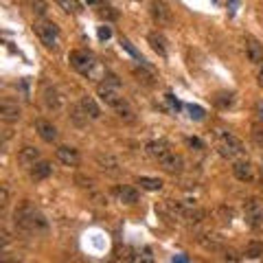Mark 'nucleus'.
Returning a JSON list of instances; mask_svg holds the SVG:
<instances>
[{
  "mask_svg": "<svg viewBox=\"0 0 263 263\" xmlns=\"http://www.w3.org/2000/svg\"><path fill=\"white\" fill-rule=\"evenodd\" d=\"M147 154H149L156 162L164 164L174 156V149H171V145L167 141H149L147 143Z\"/></svg>",
  "mask_w": 263,
  "mask_h": 263,
  "instance_id": "nucleus-6",
  "label": "nucleus"
},
{
  "mask_svg": "<svg viewBox=\"0 0 263 263\" xmlns=\"http://www.w3.org/2000/svg\"><path fill=\"white\" fill-rule=\"evenodd\" d=\"M162 169H164V171H169V174H176V171L182 169V158L174 154V156H171V158H169L167 162L162 164Z\"/></svg>",
  "mask_w": 263,
  "mask_h": 263,
  "instance_id": "nucleus-24",
  "label": "nucleus"
},
{
  "mask_svg": "<svg viewBox=\"0 0 263 263\" xmlns=\"http://www.w3.org/2000/svg\"><path fill=\"white\" fill-rule=\"evenodd\" d=\"M246 55H248V60L252 64H261L263 62V44L259 42V40L254 37H246Z\"/></svg>",
  "mask_w": 263,
  "mask_h": 263,
  "instance_id": "nucleus-10",
  "label": "nucleus"
},
{
  "mask_svg": "<svg viewBox=\"0 0 263 263\" xmlns=\"http://www.w3.org/2000/svg\"><path fill=\"white\" fill-rule=\"evenodd\" d=\"M254 110H257V117H259V121L263 123V101H257V103H254Z\"/></svg>",
  "mask_w": 263,
  "mask_h": 263,
  "instance_id": "nucleus-28",
  "label": "nucleus"
},
{
  "mask_svg": "<svg viewBox=\"0 0 263 263\" xmlns=\"http://www.w3.org/2000/svg\"><path fill=\"white\" fill-rule=\"evenodd\" d=\"M117 197H119V202L121 204H136L138 202V191L134 186H119L117 189Z\"/></svg>",
  "mask_w": 263,
  "mask_h": 263,
  "instance_id": "nucleus-19",
  "label": "nucleus"
},
{
  "mask_svg": "<svg viewBox=\"0 0 263 263\" xmlns=\"http://www.w3.org/2000/svg\"><path fill=\"white\" fill-rule=\"evenodd\" d=\"M44 103H46V108L53 110V112L62 110V95L57 92L55 88H46L44 90Z\"/></svg>",
  "mask_w": 263,
  "mask_h": 263,
  "instance_id": "nucleus-18",
  "label": "nucleus"
},
{
  "mask_svg": "<svg viewBox=\"0 0 263 263\" xmlns=\"http://www.w3.org/2000/svg\"><path fill=\"white\" fill-rule=\"evenodd\" d=\"M233 174H235L237 180H241V182H250L252 180V164H250V160H235Z\"/></svg>",
  "mask_w": 263,
  "mask_h": 263,
  "instance_id": "nucleus-16",
  "label": "nucleus"
},
{
  "mask_svg": "<svg viewBox=\"0 0 263 263\" xmlns=\"http://www.w3.org/2000/svg\"><path fill=\"white\" fill-rule=\"evenodd\" d=\"M29 5H31V9L35 15H46L48 13V5H46V0H29Z\"/></svg>",
  "mask_w": 263,
  "mask_h": 263,
  "instance_id": "nucleus-25",
  "label": "nucleus"
},
{
  "mask_svg": "<svg viewBox=\"0 0 263 263\" xmlns=\"http://www.w3.org/2000/svg\"><path fill=\"white\" fill-rule=\"evenodd\" d=\"M149 13H152L154 22H158V24H171V20H174L171 7L164 3V0H152L149 3Z\"/></svg>",
  "mask_w": 263,
  "mask_h": 263,
  "instance_id": "nucleus-7",
  "label": "nucleus"
},
{
  "mask_svg": "<svg viewBox=\"0 0 263 263\" xmlns=\"http://www.w3.org/2000/svg\"><path fill=\"white\" fill-rule=\"evenodd\" d=\"M40 160V149L33 145H24L22 149L18 152V162L22 164V167H33Z\"/></svg>",
  "mask_w": 263,
  "mask_h": 263,
  "instance_id": "nucleus-13",
  "label": "nucleus"
},
{
  "mask_svg": "<svg viewBox=\"0 0 263 263\" xmlns=\"http://www.w3.org/2000/svg\"><path fill=\"white\" fill-rule=\"evenodd\" d=\"M117 114H119V119H123V121H134L136 117H134V110H132V105L125 101V99H123V101L117 105Z\"/></svg>",
  "mask_w": 263,
  "mask_h": 263,
  "instance_id": "nucleus-22",
  "label": "nucleus"
},
{
  "mask_svg": "<svg viewBox=\"0 0 263 263\" xmlns=\"http://www.w3.org/2000/svg\"><path fill=\"white\" fill-rule=\"evenodd\" d=\"M51 174H53V167H51V162H46V160H37L33 167H29V176L33 182H42V180H46Z\"/></svg>",
  "mask_w": 263,
  "mask_h": 263,
  "instance_id": "nucleus-9",
  "label": "nucleus"
},
{
  "mask_svg": "<svg viewBox=\"0 0 263 263\" xmlns=\"http://www.w3.org/2000/svg\"><path fill=\"white\" fill-rule=\"evenodd\" d=\"M110 35V29H101V37H108Z\"/></svg>",
  "mask_w": 263,
  "mask_h": 263,
  "instance_id": "nucleus-30",
  "label": "nucleus"
},
{
  "mask_svg": "<svg viewBox=\"0 0 263 263\" xmlns=\"http://www.w3.org/2000/svg\"><path fill=\"white\" fill-rule=\"evenodd\" d=\"M79 108L84 110V114L88 119H92V121H97L99 117H101V108L97 105V101L92 97H88V95H84L81 97V101H79Z\"/></svg>",
  "mask_w": 263,
  "mask_h": 263,
  "instance_id": "nucleus-15",
  "label": "nucleus"
},
{
  "mask_svg": "<svg viewBox=\"0 0 263 263\" xmlns=\"http://www.w3.org/2000/svg\"><path fill=\"white\" fill-rule=\"evenodd\" d=\"M215 147H217V152L219 156H224V158L228 160H235V158H239V156H243V143L239 141L237 136H233L230 132H224V129H219L217 132V136H215Z\"/></svg>",
  "mask_w": 263,
  "mask_h": 263,
  "instance_id": "nucleus-2",
  "label": "nucleus"
},
{
  "mask_svg": "<svg viewBox=\"0 0 263 263\" xmlns=\"http://www.w3.org/2000/svg\"><path fill=\"white\" fill-rule=\"evenodd\" d=\"M7 204H9V191H7V186H3L0 189V206H7Z\"/></svg>",
  "mask_w": 263,
  "mask_h": 263,
  "instance_id": "nucleus-27",
  "label": "nucleus"
},
{
  "mask_svg": "<svg viewBox=\"0 0 263 263\" xmlns=\"http://www.w3.org/2000/svg\"><path fill=\"white\" fill-rule=\"evenodd\" d=\"M35 132L40 134V138H42V141H46V143L57 141V127L53 125L51 121H44V119L35 121Z\"/></svg>",
  "mask_w": 263,
  "mask_h": 263,
  "instance_id": "nucleus-11",
  "label": "nucleus"
},
{
  "mask_svg": "<svg viewBox=\"0 0 263 263\" xmlns=\"http://www.w3.org/2000/svg\"><path fill=\"white\" fill-rule=\"evenodd\" d=\"M200 241H202V246H204L206 250H219L221 246H224V239H221L219 235H215V233L202 235V237H200Z\"/></svg>",
  "mask_w": 263,
  "mask_h": 263,
  "instance_id": "nucleus-20",
  "label": "nucleus"
},
{
  "mask_svg": "<svg viewBox=\"0 0 263 263\" xmlns=\"http://www.w3.org/2000/svg\"><path fill=\"white\" fill-rule=\"evenodd\" d=\"M88 3H97V0H88Z\"/></svg>",
  "mask_w": 263,
  "mask_h": 263,
  "instance_id": "nucleus-32",
  "label": "nucleus"
},
{
  "mask_svg": "<svg viewBox=\"0 0 263 263\" xmlns=\"http://www.w3.org/2000/svg\"><path fill=\"white\" fill-rule=\"evenodd\" d=\"M55 5L60 7V9H64L66 13H72V15L81 13V3L79 0H55Z\"/></svg>",
  "mask_w": 263,
  "mask_h": 263,
  "instance_id": "nucleus-21",
  "label": "nucleus"
},
{
  "mask_svg": "<svg viewBox=\"0 0 263 263\" xmlns=\"http://www.w3.org/2000/svg\"><path fill=\"white\" fill-rule=\"evenodd\" d=\"M97 95H99V99H101V101L108 105V108H112V110L123 101V97L119 95V88L112 86V84H108V81H103V84L97 86Z\"/></svg>",
  "mask_w": 263,
  "mask_h": 263,
  "instance_id": "nucleus-5",
  "label": "nucleus"
},
{
  "mask_svg": "<svg viewBox=\"0 0 263 263\" xmlns=\"http://www.w3.org/2000/svg\"><path fill=\"white\" fill-rule=\"evenodd\" d=\"M13 221H15V226H18L20 230H24V233H37V230H44L46 228L44 217L40 215L37 211H33L29 204H24L22 209L15 211Z\"/></svg>",
  "mask_w": 263,
  "mask_h": 263,
  "instance_id": "nucleus-1",
  "label": "nucleus"
},
{
  "mask_svg": "<svg viewBox=\"0 0 263 263\" xmlns=\"http://www.w3.org/2000/svg\"><path fill=\"white\" fill-rule=\"evenodd\" d=\"M55 156H57V160H60L62 164H66V167H77L79 160H81V156H79V152L75 149V147H66V145L57 147Z\"/></svg>",
  "mask_w": 263,
  "mask_h": 263,
  "instance_id": "nucleus-8",
  "label": "nucleus"
},
{
  "mask_svg": "<svg viewBox=\"0 0 263 263\" xmlns=\"http://www.w3.org/2000/svg\"><path fill=\"white\" fill-rule=\"evenodd\" d=\"M68 62H70V66L77 72H81V75H86V77L92 75V70H95V66H97L95 57L90 55L88 51H72L68 55Z\"/></svg>",
  "mask_w": 263,
  "mask_h": 263,
  "instance_id": "nucleus-4",
  "label": "nucleus"
},
{
  "mask_svg": "<svg viewBox=\"0 0 263 263\" xmlns=\"http://www.w3.org/2000/svg\"><path fill=\"white\" fill-rule=\"evenodd\" d=\"M20 114H22V110H20V105L18 103H13V101H5L0 103V119L3 121H7V123H13V121H18L20 119Z\"/></svg>",
  "mask_w": 263,
  "mask_h": 263,
  "instance_id": "nucleus-12",
  "label": "nucleus"
},
{
  "mask_svg": "<svg viewBox=\"0 0 263 263\" xmlns=\"http://www.w3.org/2000/svg\"><path fill=\"white\" fill-rule=\"evenodd\" d=\"M147 42H149V46H152L160 57H167V40L162 37V33L152 31L149 35H147Z\"/></svg>",
  "mask_w": 263,
  "mask_h": 263,
  "instance_id": "nucleus-17",
  "label": "nucleus"
},
{
  "mask_svg": "<svg viewBox=\"0 0 263 263\" xmlns=\"http://www.w3.org/2000/svg\"><path fill=\"white\" fill-rule=\"evenodd\" d=\"M103 79H105V81H108V84H112V86H117V88H121V81H119L117 77H114V75H105Z\"/></svg>",
  "mask_w": 263,
  "mask_h": 263,
  "instance_id": "nucleus-29",
  "label": "nucleus"
},
{
  "mask_svg": "<svg viewBox=\"0 0 263 263\" xmlns=\"http://www.w3.org/2000/svg\"><path fill=\"white\" fill-rule=\"evenodd\" d=\"M134 75L138 77V81H143L145 86H152L154 84V75L149 70H145V68H134Z\"/></svg>",
  "mask_w": 263,
  "mask_h": 263,
  "instance_id": "nucleus-26",
  "label": "nucleus"
},
{
  "mask_svg": "<svg viewBox=\"0 0 263 263\" xmlns=\"http://www.w3.org/2000/svg\"><path fill=\"white\" fill-rule=\"evenodd\" d=\"M259 86H261V88H263V68H261V70H259Z\"/></svg>",
  "mask_w": 263,
  "mask_h": 263,
  "instance_id": "nucleus-31",
  "label": "nucleus"
},
{
  "mask_svg": "<svg viewBox=\"0 0 263 263\" xmlns=\"http://www.w3.org/2000/svg\"><path fill=\"white\" fill-rule=\"evenodd\" d=\"M97 164H99V169L105 171V174H117L119 171V160L114 158L112 154H97Z\"/></svg>",
  "mask_w": 263,
  "mask_h": 263,
  "instance_id": "nucleus-14",
  "label": "nucleus"
},
{
  "mask_svg": "<svg viewBox=\"0 0 263 263\" xmlns=\"http://www.w3.org/2000/svg\"><path fill=\"white\" fill-rule=\"evenodd\" d=\"M138 184H141L145 191H160L162 189V180L160 178H138Z\"/></svg>",
  "mask_w": 263,
  "mask_h": 263,
  "instance_id": "nucleus-23",
  "label": "nucleus"
},
{
  "mask_svg": "<svg viewBox=\"0 0 263 263\" xmlns=\"http://www.w3.org/2000/svg\"><path fill=\"white\" fill-rule=\"evenodd\" d=\"M33 31H35V35L40 37V42H42L48 51H57L62 44V33H60V27H57L55 22H48V20H37L33 24Z\"/></svg>",
  "mask_w": 263,
  "mask_h": 263,
  "instance_id": "nucleus-3",
  "label": "nucleus"
}]
</instances>
